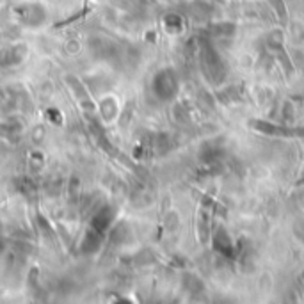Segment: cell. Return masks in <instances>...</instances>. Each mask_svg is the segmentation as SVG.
<instances>
[{"instance_id": "obj_1", "label": "cell", "mask_w": 304, "mask_h": 304, "mask_svg": "<svg viewBox=\"0 0 304 304\" xmlns=\"http://www.w3.org/2000/svg\"><path fill=\"white\" fill-rule=\"evenodd\" d=\"M203 66L206 68V73L216 82H221L224 79V66L221 57L217 55L214 48H203Z\"/></svg>"}]
</instances>
